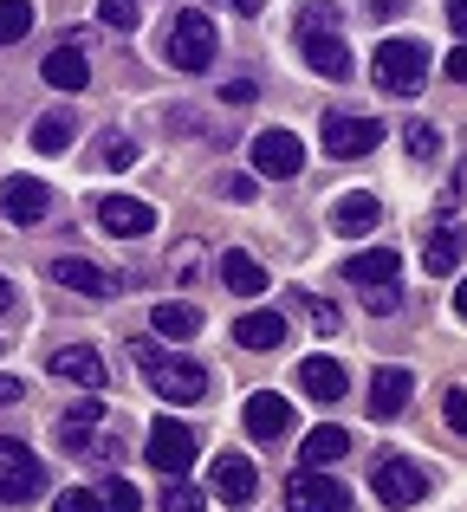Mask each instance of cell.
I'll list each match as a JSON object with an SVG mask.
<instances>
[{"mask_svg": "<svg viewBox=\"0 0 467 512\" xmlns=\"http://www.w3.org/2000/svg\"><path fill=\"white\" fill-rule=\"evenodd\" d=\"M143 363V383L156 389L163 402H202L208 396V363L182 357V350H156V344H130Z\"/></svg>", "mask_w": 467, "mask_h": 512, "instance_id": "cell-1", "label": "cell"}, {"mask_svg": "<svg viewBox=\"0 0 467 512\" xmlns=\"http://www.w3.org/2000/svg\"><path fill=\"white\" fill-rule=\"evenodd\" d=\"M370 78H377L390 98H416V91L429 85V46H422V39H383V46L370 52Z\"/></svg>", "mask_w": 467, "mask_h": 512, "instance_id": "cell-2", "label": "cell"}, {"mask_svg": "<svg viewBox=\"0 0 467 512\" xmlns=\"http://www.w3.org/2000/svg\"><path fill=\"white\" fill-rule=\"evenodd\" d=\"M215 46H221V33H215V20H208L202 7H182L176 20H169V33H163V59L176 65V72H208Z\"/></svg>", "mask_w": 467, "mask_h": 512, "instance_id": "cell-3", "label": "cell"}, {"mask_svg": "<svg viewBox=\"0 0 467 512\" xmlns=\"http://www.w3.org/2000/svg\"><path fill=\"white\" fill-rule=\"evenodd\" d=\"M318 137H325L331 163H357V156H370L383 143V124H377V117H351V111H325Z\"/></svg>", "mask_w": 467, "mask_h": 512, "instance_id": "cell-4", "label": "cell"}, {"mask_svg": "<svg viewBox=\"0 0 467 512\" xmlns=\"http://www.w3.org/2000/svg\"><path fill=\"white\" fill-rule=\"evenodd\" d=\"M46 493V467H39V454L26 448V441L0 435V500L20 506V500H39Z\"/></svg>", "mask_w": 467, "mask_h": 512, "instance_id": "cell-5", "label": "cell"}, {"mask_svg": "<svg viewBox=\"0 0 467 512\" xmlns=\"http://www.w3.org/2000/svg\"><path fill=\"white\" fill-rule=\"evenodd\" d=\"M286 512H351V487L331 480L325 467H299L286 480Z\"/></svg>", "mask_w": 467, "mask_h": 512, "instance_id": "cell-6", "label": "cell"}, {"mask_svg": "<svg viewBox=\"0 0 467 512\" xmlns=\"http://www.w3.org/2000/svg\"><path fill=\"white\" fill-rule=\"evenodd\" d=\"M150 467H163V480H182L195 467V428L176 415H156L150 428Z\"/></svg>", "mask_w": 467, "mask_h": 512, "instance_id": "cell-7", "label": "cell"}, {"mask_svg": "<svg viewBox=\"0 0 467 512\" xmlns=\"http://www.w3.org/2000/svg\"><path fill=\"white\" fill-rule=\"evenodd\" d=\"M247 163H253V175L292 182V175L305 169V143L292 137V130H260V137H253V150H247Z\"/></svg>", "mask_w": 467, "mask_h": 512, "instance_id": "cell-8", "label": "cell"}, {"mask_svg": "<svg viewBox=\"0 0 467 512\" xmlns=\"http://www.w3.org/2000/svg\"><path fill=\"white\" fill-rule=\"evenodd\" d=\"M0 214H7L13 227H39L52 214V188L39 182V175H7V182H0Z\"/></svg>", "mask_w": 467, "mask_h": 512, "instance_id": "cell-9", "label": "cell"}, {"mask_svg": "<svg viewBox=\"0 0 467 512\" xmlns=\"http://www.w3.org/2000/svg\"><path fill=\"white\" fill-rule=\"evenodd\" d=\"M370 487H377V500H383V506H416L422 493H429V474H422L416 461H403V454H390V461H377Z\"/></svg>", "mask_w": 467, "mask_h": 512, "instance_id": "cell-10", "label": "cell"}, {"mask_svg": "<svg viewBox=\"0 0 467 512\" xmlns=\"http://www.w3.org/2000/svg\"><path fill=\"white\" fill-rule=\"evenodd\" d=\"M98 227H104V234H117V240H143L156 227V208H150V201H137V195H104L98 201Z\"/></svg>", "mask_w": 467, "mask_h": 512, "instance_id": "cell-11", "label": "cell"}, {"mask_svg": "<svg viewBox=\"0 0 467 512\" xmlns=\"http://www.w3.org/2000/svg\"><path fill=\"white\" fill-rule=\"evenodd\" d=\"M409 396H416V370H409V363H383V370L370 376V415H377V422L403 415Z\"/></svg>", "mask_w": 467, "mask_h": 512, "instance_id": "cell-12", "label": "cell"}, {"mask_svg": "<svg viewBox=\"0 0 467 512\" xmlns=\"http://www.w3.org/2000/svg\"><path fill=\"white\" fill-rule=\"evenodd\" d=\"M208 487H215L228 506H247L253 493H260V474H253L247 454H215V467H208Z\"/></svg>", "mask_w": 467, "mask_h": 512, "instance_id": "cell-13", "label": "cell"}, {"mask_svg": "<svg viewBox=\"0 0 467 512\" xmlns=\"http://www.w3.org/2000/svg\"><path fill=\"white\" fill-rule=\"evenodd\" d=\"M46 273L59 279V286L85 292V299H111V292H117V273H104V266L78 260V253H65V260H46Z\"/></svg>", "mask_w": 467, "mask_h": 512, "instance_id": "cell-14", "label": "cell"}, {"mask_svg": "<svg viewBox=\"0 0 467 512\" xmlns=\"http://www.w3.org/2000/svg\"><path fill=\"white\" fill-rule=\"evenodd\" d=\"M240 422H247L253 441H279L292 428V402L273 396V389H260V396H247V409H240Z\"/></svg>", "mask_w": 467, "mask_h": 512, "instance_id": "cell-15", "label": "cell"}, {"mask_svg": "<svg viewBox=\"0 0 467 512\" xmlns=\"http://www.w3.org/2000/svg\"><path fill=\"white\" fill-rule=\"evenodd\" d=\"M396 273H403V253L396 247H364L344 260V279L351 286H396Z\"/></svg>", "mask_w": 467, "mask_h": 512, "instance_id": "cell-16", "label": "cell"}, {"mask_svg": "<svg viewBox=\"0 0 467 512\" xmlns=\"http://www.w3.org/2000/svg\"><path fill=\"white\" fill-rule=\"evenodd\" d=\"M299 46H305V65H312L318 78H351L357 65H351V46H344L338 33H299Z\"/></svg>", "mask_w": 467, "mask_h": 512, "instance_id": "cell-17", "label": "cell"}, {"mask_svg": "<svg viewBox=\"0 0 467 512\" xmlns=\"http://www.w3.org/2000/svg\"><path fill=\"white\" fill-rule=\"evenodd\" d=\"M377 221H383V201H377V195H364V188L338 195V208H331V227H338L344 240H364Z\"/></svg>", "mask_w": 467, "mask_h": 512, "instance_id": "cell-18", "label": "cell"}, {"mask_svg": "<svg viewBox=\"0 0 467 512\" xmlns=\"http://www.w3.org/2000/svg\"><path fill=\"white\" fill-rule=\"evenodd\" d=\"M52 376H65L78 389H104V357L91 344H65V350H52Z\"/></svg>", "mask_w": 467, "mask_h": 512, "instance_id": "cell-19", "label": "cell"}, {"mask_svg": "<svg viewBox=\"0 0 467 512\" xmlns=\"http://www.w3.org/2000/svg\"><path fill=\"white\" fill-rule=\"evenodd\" d=\"M221 286H228L234 299H260V292H266V266L253 260L247 247H228V253H221Z\"/></svg>", "mask_w": 467, "mask_h": 512, "instance_id": "cell-20", "label": "cell"}, {"mask_svg": "<svg viewBox=\"0 0 467 512\" xmlns=\"http://www.w3.org/2000/svg\"><path fill=\"white\" fill-rule=\"evenodd\" d=\"M39 78H46V85H59V91H85L91 85V65H85V52L59 46V52H46V59H39Z\"/></svg>", "mask_w": 467, "mask_h": 512, "instance_id": "cell-21", "label": "cell"}, {"mask_svg": "<svg viewBox=\"0 0 467 512\" xmlns=\"http://www.w3.org/2000/svg\"><path fill=\"white\" fill-rule=\"evenodd\" d=\"M299 389H305V396H318V402H338L344 389H351V376H344L331 357H305L299 363Z\"/></svg>", "mask_w": 467, "mask_h": 512, "instance_id": "cell-22", "label": "cell"}, {"mask_svg": "<svg viewBox=\"0 0 467 512\" xmlns=\"http://www.w3.org/2000/svg\"><path fill=\"white\" fill-rule=\"evenodd\" d=\"M344 454H351V435H344L338 422L312 428V435L299 441V467H331V461H344Z\"/></svg>", "mask_w": 467, "mask_h": 512, "instance_id": "cell-23", "label": "cell"}, {"mask_svg": "<svg viewBox=\"0 0 467 512\" xmlns=\"http://www.w3.org/2000/svg\"><path fill=\"white\" fill-rule=\"evenodd\" d=\"M150 325H156V338H176V344H189L195 331H202V312H195L189 299H169V305H156V312H150Z\"/></svg>", "mask_w": 467, "mask_h": 512, "instance_id": "cell-24", "label": "cell"}, {"mask_svg": "<svg viewBox=\"0 0 467 512\" xmlns=\"http://www.w3.org/2000/svg\"><path fill=\"white\" fill-rule=\"evenodd\" d=\"M461 260H467V234H461V227H442V234L429 240V253H422V266H429L435 279H448Z\"/></svg>", "mask_w": 467, "mask_h": 512, "instance_id": "cell-25", "label": "cell"}, {"mask_svg": "<svg viewBox=\"0 0 467 512\" xmlns=\"http://www.w3.org/2000/svg\"><path fill=\"white\" fill-rule=\"evenodd\" d=\"M234 338L247 344V350H273L279 338H286V318H279V312H240Z\"/></svg>", "mask_w": 467, "mask_h": 512, "instance_id": "cell-26", "label": "cell"}, {"mask_svg": "<svg viewBox=\"0 0 467 512\" xmlns=\"http://www.w3.org/2000/svg\"><path fill=\"white\" fill-rule=\"evenodd\" d=\"M65 143H72V111H46V117L33 124V150H39V156H59Z\"/></svg>", "mask_w": 467, "mask_h": 512, "instance_id": "cell-27", "label": "cell"}, {"mask_svg": "<svg viewBox=\"0 0 467 512\" xmlns=\"http://www.w3.org/2000/svg\"><path fill=\"white\" fill-rule=\"evenodd\" d=\"M98 163L104 169H137V143H130L124 130H104L98 137Z\"/></svg>", "mask_w": 467, "mask_h": 512, "instance_id": "cell-28", "label": "cell"}, {"mask_svg": "<svg viewBox=\"0 0 467 512\" xmlns=\"http://www.w3.org/2000/svg\"><path fill=\"white\" fill-rule=\"evenodd\" d=\"M26 33H33V7L26 0H0V46H13Z\"/></svg>", "mask_w": 467, "mask_h": 512, "instance_id": "cell-29", "label": "cell"}, {"mask_svg": "<svg viewBox=\"0 0 467 512\" xmlns=\"http://www.w3.org/2000/svg\"><path fill=\"white\" fill-rule=\"evenodd\" d=\"M163 512H208V493L189 487V480H169V487H163Z\"/></svg>", "mask_w": 467, "mask_h": 512, "instance_id": "cell-30", "label": "cell"}, {"mask_svg": "<svg viewBox=\"0 0 467 512\" xmlns=\"http://www.w3.org/2000/svg\"><path fill=\"white\" fill-rule=\"evenodd\" d=\"M292 305H299V312L312 318V325L325 331V338H338V325H344V318H338V305H325V299H305V292H292Z\"/></svg>", "mask_w": 467, "mask_h": 512, "instance_id": "cell-31", "label": "cell"}, {"mask_svg": "<svg viewBox=\"0 0 467 512\" xmlns=\"http://www.w3.org/2000/svg\"><path fill=\"white\" fill-rule=\"evenodd\" d=\"M403 143H409V156H416V163L442 156V130H435V124H409V130H403Z\"/></svg>", "mask_w": 467, "mask_h": 512, "instance_id": "cell-32", "label": "cell"}, {"mask_svg": "<svg viewBox=\"0 0 467 512\" xmlns=\"http://www.w3.org/2000/svg\"><path fill=\"white\" fill-rule=\"evenodd\" d=\"M98 506L104 512H137L143 506V493L130 487V480H104V493H98Z\"/></svg>", "mask_w": 467, "mask_h": 512, "instance_id": "cell-33", "label": "cell"}, {"mask_svg": "<svg viewBox=\"0 0 467 512\" xmlns=\"http://www.w3.org/2000/svg\"><path fill=\"white\" fill-rule=\"evenodd\" d=\"M98 20H104V26H117V33H130L143 13H137V0H98Z\"/></svg>", "mask_w": 467, "mask_h": 512, "instance_id": "cell-34", "label": "cell"}, {"mask_svg": "<svg viewBox=\"0 0 467 512\" xmlns=\"http://www.w3.org/2000/svg\"><path fill=\"white\" fill-rule=\"evenodd\" d=\"M299 33H338V7H331V0L305 7V13H299Z\"/></svg>", "mask_w": 467, "mask_h": 512, "instance_id": "cell-35", "label": "cell"}, {"mask_svg": "<svg viewBox=\"0 0 467 512\" xmlns=\"http://www.w3.org/2000/svg\"><path fill=\"white\" fill-rule=\"evenodd\" d=\"M52 512H104V506H98V493H85V487H65L59 500H52Z\"/></svg>", "mask_w": 467, "mask_h": 512, "instance_id": "cell-36", "label": "cell"}, {"mask_svg": "<svg viewBox=\"0 0 467 512\" xmlns=\"http://www.w3.org/2000/svg\"><path fill=\"white\" fill-rule=\"evenodd\" d=\"M442 415H448V428L467 441V389H448V402H442Z\"/></svg>", "mask_w": 467, "mask_h": 512, "instance_id": "cell-37", "label": "cell"}, {"mask_svg": "<svg viewBox=\"0 0 467 512\" xmlns=\"http://www.w3.org/2000/svg\"><path fill=\"white\" fill-rule=\"evenodd\" d=\"M364 305H370V312H383V318H390L403 299H396V286H364Z\"/></svg>", "mask_w": 467, "mask_h": 512, "instance_id": "cell-38", "label": "cell"}, {"mask_svg": "<svg viewBox=\"0 0 467 512\" xmlns=\"http://www.w3.org/2000/svg\"><path fill=\"white\" fill-rule=\"evenodd\" d=\"M448 78H455V85H467V39H461V52H448V65H442Z\"/></svg>", "mask_w": 467, "mask_h": 512, "instance_id": "cell-39", "label": "cell"}, {"mask_svg": "<svg viewBox=\"0 0 467 512\" xmlns=\"http://www.w3.org/2000/svg\"><path fill=\"white\" fill-rule=\"evenodd\" d=\"M221 195H228V201H247L253 182H247V175H228V182H221Z\"/></svg>", "mask_w": 467, "mask_h": 512, "instance_id": "cell-40", "label": "cell"}, {"mask_svg": "<svg viewBox=\"0 0 467 512\" xmlns=\"http://www.w3.org/2000/svg\"><path fill=\"white\" fill-rule=\"evenodd\" d=\"M370 20H403V0H370Z\"/></svg>", "mask_w": 467, "mask_h": 512, "instance_id": "cell-41", "label": "cell"}, {"mask_svg": "<svg viewBox=\"0 0 467 512\" xmlns=\"http://www.w3.org/2000/svg\"><path fill=\"white\" fill-rule=\"evenodd\" d=\"M20 396H26L20 376H0V409H7V402H20Z\"/></svg>", "mask_w": 467, "mask_h": 512, "instance_id": "cell-42", "label": "cell"}, {"mask_svg": "<svg viewBox=\"0 0 467 512\" xmlns=\"http://www.w3.org/2000/svg\"><path fill=\"white\" fill-rule=\"evenodd\" d=\"M448 26H455V33L467 39V0H448Z\"/></svg>", "mask_w": 467, "mask_h": 512, "instance_id": "cell-43", "label": "cell"}, {"mask_svg": "<svg viewBox=\"0 0 467 512\" xmlns=\"http://www.w3.org/2000/svg\"><path fill=\"white\" fill-rule=\"evenodd\" d=\"M13 305H20V292H13V279L0 273V312H13Z\"/></svg>", "mask_w": 467, "mask_h": 512, "instance_id": "cell-44", "label": "cell"}, {"mask_svg": "<svg viewBox=\"0 0 467 512\" xmlns=\"http://www.w3.org/2000/svg\"><path fill=\"white\" fill-rule=\"evenodd\" d=\"M228 7H234V13H260L266 0H228Z\"/></svg>", "mask_w": 467, "mask_h": 512, "instance_id": "cell-45", "label": "cell"}, {"mask_svg": "<svg viewBox=\"0 0 467 512\" xmlns=\"http://www.w3.org/2000/svg\"><path fill=\"white\" fill-rule=\"evenodd\" d=\"M455 312L467 318V279H461V286H455Z\"/></svg>", "mask_w": 467, "mask_h": 512, "instance_id": "cell-46", "label": "cell"}]
</instances>
